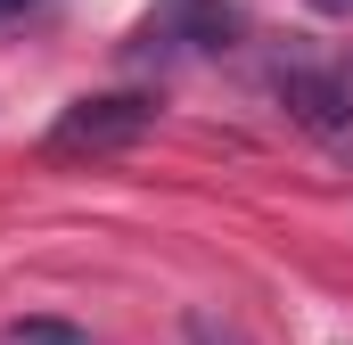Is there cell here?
I'll list each match as a JSON object with an SVG mask.
<instances>
[{
    "label": "cell",
    "mask_w": 353,
    "mask_h": 345,
    "mask_svg": "<svg viewBox=\"0 0 353 345\" xmlns=\"http://www.w3.org/2000/svg\"><path fill=\"white\" fill-rule=\"evenodd\" d=\"M181 8H205V0H181Z\"/></svg>",
    "instance_id": "6"
},
{
    "label": "cell",
    "mask_w": 353,
    "mask_h": 345,
    "mask_svg": "<svg viewBox=\"0 0 353 345\" xmlns=\"http://www.w3.org/2000/svg\"><path fill=\"white\" fill-rule=\"evenodd\" d=\"M271 90H279V107L337 157V165H353V83L345 75H321V66H279L271 75Z\"/></svg>",
    "instance_id": "2"
},
{
    "label": "cell",
    "mask_w": 353,
    "mask_h": 345,
    "mask_svg": "<svg viewBox=\"0 0 353 345\" xmlns=\"http://www.w3.org/2000/svg\"><path fill=\"white\" fill-rule=\"evenodd\" d=\"M321 8H353V0H321Z\"/></svg>",
    "instance_id": "5"
},
{
    "label": "cell",
    "mask_w": 353,
    "mask_h": 345,
    "mask_svg": "<svg viewBox=\"0 0 353 345\" xmlns=\"http://www.w3.org/2000/svg\"><path fill=\"white\" fill-rule=\"evenodd\" d=\"M157 132V99L148 90H90L74 107H58V124H50V157H123L132 140H148Z\"/></svg>",
    "instance_id": "1"
},
{
    "label": "cell",
    "mask_w": 353,
    "mask_h": 345,
    "mask_svg": "<svg viewBox=\"0 0 353 345\" xmlns=\"http://www.w3.org/2000/svg\"><path fill=\"white\" fill-rule=\"evenodd\" d=\"M25 8H41V0H0V25H8V17H25Z\"/></svg>",
    "instance_id": "4"
},
{
    "label": "cell",
    "mask_w": 353,
    "mask_h": 345,
    "mask_svg": "<svg viewBox=\"0 0 353 345\" xmlns=\"http://www.w3.org/2000/svg\"><path fill=\"white\" fill-rule=\"evenodd\" d=\"M8 345H90V337H83V329H66V321H17Z\"/></svg>",
    "instance_id": "3"
}]
</instances>
